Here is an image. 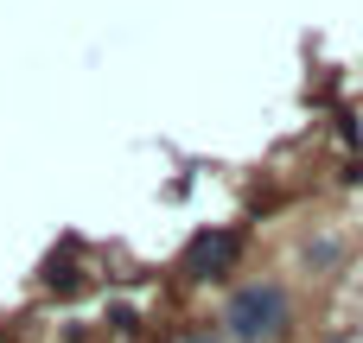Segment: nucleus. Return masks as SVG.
Here are the masks:
<instances>
[{"instance_id": "f257e3e1", "label": "nucleus", "mask_w": 363, "mask_h": 343, "mask_svg": "<svg viewBox=\"0 0 363 343\" xmlns=\"http://www.w3.org/2000/svg\"><path fill=\"white\" fill-rule=\"evenodd\" d=\"M223 325H230V337H236V343L281 337V331H287V286H274V280H255V286H242V293L230 299Z\"/></svg>"}, {"instance_id": "f03ea898", "label": "nucleus", "mask_w": 363, "mask_h": 343, "mask_svg": "<svg viewBox=\"0 0 363 343\" xmlns=\"http://www.w3.org/2000/svg\"><path fill=\"white\" fill-rule=\"evenodd\" d=\"M236 255H242V229H204V236H191V248L179 255V274H185V280H223V274L236 267Z\"/></svg>"}, {"instance_id": "7ed1b4c3", "label": "nucleus", "mask_w": 363, "mask_h": 343, "mask_svg": "<svg viewBox=\"0 0 363 343\" xmlns=\"http://www.w3.org/2000/svg\"><path fill=\"white\" fill-rule=\"evenodd\" d=\"M172 343H217V331H179Z\"/></svg>"}]
</instances>
